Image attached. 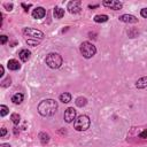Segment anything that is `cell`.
<instances>
[{"label": "cell", "mask_w": 147, "mask_h": 147, "mask_svg": "<svg viewBox=\"0 0 147 147\" xmlns=\"http://www.w3.org/2000/svg\"><path fill=\"white\" fill-rule=\"evenodd\" d=\"M60 101L61 102H63V103H68V102H70L71 101V94L70 93H62L61 95H60Z\"/></svg>", "instance_id": "16"}, {"label": "cell", "mask_w": 147, "mask_h": 147, "mask_svg": "<svg viewBox=\"0 0 147 147\" xmlns=\"http://www.w3.org/2000/svg\"><path fill=\"white\" fill-rule=\"evenodd\" d=\"M140 15H141L144 18H147V8H142L141 11H140Z\"/></svg>", "instance_id": "24"}, {"label": "cell", "mask_w": 147, "mask_h": 147, "mask_svg": "<svg viewBox=\"0 0 147 147\" xmlns=\"http://www.w3.org/2000/svg\"><path fill=\"white\" fill-rule=\"evenodd\" d=\"M67 9L69 10V13L71 14H77L80 11V1L79 0H75V1H70L67 6Z\"/></svg>", "instance_id": "7"}, {"label": "cell", "mask_w": 147, "mask_h": 147, "mask_svg": "<svg viewBox=\"0 0 147 147\" xmlns=\"http://www.w3.org/2000/svg\"><path fill=\"white\" fill-rule=\"evenodd\" d=\"M7 40H8V37H7V36H1V37H0V42H1L2 45L6 44Z\"/></svg>", "instance_id": "25"}, {"label": "cell", "mask_w": 147, "mask_h": 147, "mask_svg": "<svg viewBox=\"0 0 147 147\" xmlns=\"http://www.w3.org/2000/svg\"><path fill=\"white\" fill-rule=\"evenodd\" d=\"M7 67H8V69L9 70H18L20 68H21V64H20V62L17 61V60H15V59H11V60H9L8 61V63H7Z\"/></svg>", "instance_id": "12"}, {"label": "cell", "mask_w": 147, "mask_h": 147, "mask_svg": "<svg viewBox=\"0 0 147 147\" xmlns=\"http://www.w3.org/2000/svg\"><path fill=\"white\" fill-rule=\"evenodd\" d=\"M26 42H28V45L37 46V45L39 44V40H36V39H26Z\"/></svg>", "instance_id": "23"}, {"label": "cell", "mask_w": 147, "mask_h": 147, "mask_svg": "<svg viewBox=\"0 0 147 147\" xmlns=\"http://www.w3.org/2000/svg\"><path fill=\"white\" fill-rule=\"evenodd\" d=\"M23 99H24V96H23L22 93H16V94H14V95L11 96V101H13L15 105H20V103L23 101Z\"/></svg>", "instance_id": "15"}, {"label": "cell", "mask_w": 147, "mask_h": 147, "mask_svg": "<svg viewBox=\"0 0 147 147\" xmlns=\"http://www.w3.org/2000/svg\"><path fill=\"white\" fill-rule=\"evenodd\" d=\"M119 21L124 22V23H137L138 22V18L133 15H130V14H124L122 16H119Z\"/></svg>", "instance_id": "10"}, {"label": "cell", "mask_w": 147, "mask_h": 147, "mask_svg": "<svg viewBox=\"0 0 147 147\" xmlns=\"http://www.w3.org/2000/svg\"><path fill=\"white\" fill-rule=\"evenodd\" d=\"M102 5L105 7H108V8L113 9V10H118L123 7V3L121 1H117V0H105L102 2Z\"/></svg>", "instance_id": "6"}, {"label": "cell", "mask_w": 147, "mask_h": 147, "mask_svg": "<svg viewBox=\"0 0 147 147\" xmlns=\"http://www.w3.org/2000/svg\"><path fill=\"white\" fill-rule=\"evenodd\" d=\"M53 15H54L55 18L60 20V18H62L64 16V9H62L61 7H55L54 10H53Z\"/></svg>", "instance_id": "13"}, {"label": "cell", "mask_w": 147, "mask_h": 147, "mask_svg": "<svg viewBox=\"0 0 147 147\" xmlns=\"http://www.w3.org/2000/svg\"><path fill=\"white\" fill-rule=\"evenodd\" d=\"M45 15H46V10H45L42 7H37V8L33 9V11H32V16H33V18H36V20H40V18H42Z\"/></svg>", "instance_id": "9"}, {"label": "cell", "mask_w": 147, "mask_h": 147, "mask_svg": "<svg viewBox=\"0 0 147 147\" xmlns=\"http://www.w3.org/2000/svg\"><path fill=\"white\" fill-rule=\"evenodd\" d=\"M57 109V102L53 99H46L42 100L39 105H38V113L41 116H53L55 114Z\"/></svg>", "instance_id": "1"}, {"label": "cell", "mask_w": 147, "mask_h": 147, "mask_svg": "<svg viewBox=\"0 0 147 147\" xmlns=\"http://www.w3.org/2000/svg\"><path fill=\"white\" fill-rule=\"evenodd\" d=\"M107 21H108V16L105 15V14L94 16V22H96V23H103V22H107Z\"/></svg>", "instance_id": "17"}, {"label": "cell", "mask_w": 147, "mask_h": 147, "mask_svg": "<svg viewBox=\"0 0 147 147\" xmlns=\"http://www.w3.org/2000/svg\"><path fill=\"white\" fill-rule=\"evenodd\" d=\"M90 125H91V121L86 115L78 116L74 122V127L77 131H86L90 127Z\"/></svg>", "instance_id": "3"}, {"label": "cell", "mask_w": 147, "mask_h": 147, "mask_svg": "<svg viewBox=\"0 0 147 147\" xmlns=\"http://www.w3.org/2000/svg\"><path fill=\"white\" fill-rule=\"evenodd\" d=\"M0 147H10V145L9 144H1Z\"/></svg>", "instance_id": "30"}, {"label": "cell", "mask_w": 147, "mask_h": 147, "mask_svg": "<svg viewBox=\"0 0 147 147\" xmlns=\"http://www.w3.org/2000/svg\"><path fill=\"white\" fill-rule=\"evenodd\" d=\"M8 113H9L8 108H7L5 105H1V106H0V116L3 117V116H6Z\"/></svg>", "instance_id": "20"}, {"label": "cell", "mask_w": 147, "mask_h": 147, "mask_svg": "<svg viewBox=\"0 0 147 147\" xmlns=\"http://www.w3.org/2000/svg\"><path fill=\"white\" fill-rule=\"evenodd\" d=\"M6 133H7L6 127H2V129H1V134H0V136H1V137H5V134H6Z\"/></svg>", "instance_id": "28"}, {"label": "cell", "mask_w": 147, "mask_h": 147, "mask_svg": "<svg viewBox=\"0 0 147 147\" xmlns=\"http://www.w3.org/2000/svg\"><path fill=\"white\" fill-rule=\"evenodd\" d=\"M10 82H11V79H10L9 77H7L5 80H2V82H1V86H2V87H7V86H9V85H10Z\"/></svg>", "instance_id": "22"}, {"label": "cell", "mask_w": 147, "mask_h": 147, "mask_svg": "<svg viewBox=\"0 0 147 147\" xmlns=\"http://www.w3.org/2000/svg\"><path fill=\"white\" fill-rule=\"evenodd\" d=\"M75 103H76L77 107H84V106H86V103H87V99L84 98V96H79V98L76 99Z\"/></svg>", "instance_id": "18"}, {"label": "cell", "mask_w": 147, "mask_h": 147, "mask_svg": "<svg viewBox=\"0 0 147 147\" xmlns=\"http://www.w3.org/2000/svg\"><path fill=\"white\" fill-rule=\"evenodd\" d=\"M45 62H46V64L51 69H57V68L61 67L63 60H62L60 54H57V53H49V54H47V56L45 59Z\"/></svg>", "instance_id": "2"}, {"label": "cell", "mask_w": 147, "mask_h": 147, "mask_svg": "<svg viewBox=\"0 0 147 147\" xmlns=\"http://www.w3.org/2000/svg\"><path fill=\"white\" fill-rule=\"evenodd\" d=\"M79 49H80L82 55H83L85 59H91V57L94 56L95 53H96V48H95V46H94L93 44L88 42V41H84V42H82Z\"/></svg>", "instance_id": "4"}, {"label": "cell", "mask_w": 147, "mask_h": 147, "mask_svg": "<svg viewBox=\"0 0 147 147\" xmlns=\"http://www.w3.org/2000/svg\"><path fill=\"white\" fill-rule=\"evenodd\" d=\"M136 86H137L138 88H145V87H147V77H141V78H139V79L137 80V83H136Z\"/></svg>", "instance_id": "14"}, {"label": "cell", "mask_w": 147, "mask_h": 147, "mask_svg": "<svg viewBox=\"0 0 147 147\" xmlns=\"http://www.w3.org/2000/svg\"><path fill=\"white\" fill-rule=\"evenodd\" d=\"M139 137H140V138H147V130H145L144 132H141Z\"/></svg>", "instance_id": "27"}, {"label": "cell", "mask_w": 147, "mask_h": 147, "mask_svg": "<svg viewBox=\"0 0 147 147\" xmlns=\"http://www.w3.org/2000/svg\"><path fill=\"white\" fill-rule=\"evenodd\" d=\"M20 115L18 114H16V113H14V114H11V116H10V119H11V122L14 123V124H18L20 123Z\"/></svg>", "instance_id": "21"}, {"label": "cell", "mask_w": 147, "mask_h": 147, "mask_svg": "<svg viewBox=\"0 0 147 147\" xmlns=\"http://www.w3.org/2000/svg\"><path fill=\"white\" fill-rule=\"evenodd\" d=\"M3 71H5V70H3V67H2V65H0V77H2V76H3Z\"/></svg>", "instance_id": "29"}, {"label": "cell", "mask_w": 147, "mask_h": 147, "mask_svg": "<svg viewBox=\"0 0 147 147\" xmlns=\"http://www.w3.org/2000/svg\"><path fill=\"white\" fill-rule=\"evenodd\" d=\"M63 117H64V121H65L67 123H71L74 119H76V110H75L72 107L67 108L65 111H64Z\"/></svg>", "instance_id": "8"}, {"label": "cell", "mask_w": 147, "mask_h": 147, "mask_svg": "<svg viewBox=\"0 0 147 147\" xmlns=\"http://www.w3.org/2000/svg\"><path fill=\"white\" fill-rule=\"evenodd\" d=\"M5 7H6V8H7V10H9V11L13 9V5H11V3H6V5H5Z\"/></svg>", "instance_id": "26"}, {"label": "cell", "mask_w": 147, "mask_h": 147, "mask_svg": "<svg viewBox=\"0 0 147 147\" xmlns=\"http://www.w3.org/2000/svg\"><path fill=\"white\" fill-rule=\"evenodd\" d=\"M24 36L26 37V39H36V40H41L44 38V33L40 30L37 29H32V28H25L23 30Z\"/></svg>", "instance_id": "5"}, {"label": "cell", "mask_w": 147, "mask_h": 147, "mask_svg": "<svg viewBox=\"0 0 147 147\" xmlns=\"http://www.w3.org/2000/svg\"><path fill=\"white\" fill-rule=\"evenodd\" d=\"M39 138H40V141H41L42 144H46V142H48V140H49V136H48L47 133H44V132H41V133L39 134Z\"/></svg>", "instance_id": "19"}, {"label": "cell", "mask_w": 147, "mask_h": 147, "mask_svg": "<svg viewBox=\"0 0 147 147\" xmlns=\"http://www.w3.org/2000/svg\"><path fill=\"white\" fill-rule=\"evenodd\" d=\"M18 56H20V59H21L23 62H26V61L30 59V56H31V52H30L29 49H26V48L21 49L20 53H18Z\"/></svg>", "instance_id": "11"}]
</instances>
